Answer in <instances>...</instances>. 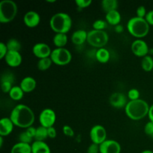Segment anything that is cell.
<instances>
[{
    "label": "cell",
    "mask_w": 153,
    "mask_h": 153,
    "mask_svg": "<svg viewBox=\"0 0 153 153\" xmlns=\"http://www.w3.org/2000/svg\"><path fill=\"white\" fill-rule=\"evenodd\" d=\"M10 119L16 126L22 128L31 127L34 122V114L28 106L19 104L15 106L10 115Z\"/></svg>",
    "instance_id": "6da1fadb"
},
{
    "label": "cell",
    "mask_w": 153,
    "mask_h": 153,
    "mask_svg": "<svg viewBox=\"0 0 153 153\" xmlns=\"http://www.w3.org/2000/svg\"><path fill=\"white\" fill-rule=\"evenodd\" d=\"M148 103L145 100H139L129 101L125 108L127 117L132 120H140L148 115L149 111Z\"/></svg>",
    "instance_id": "7a4b0ae2"
},
{
    "label": "cell",
    "mask_w": 153,
    "mask_h": 153,
    "mask_svg": "<svg viewBox=\"0 0 153 153\" xmlns=\"http://www.w3.org/2000/svg\"><path fill=\"white\" fill-rule=\"evenodd\" d=\"M50 28L56 34H67L71 29L73 21L70 16L64 12L54 14L49 21Z\"/></svg>",
    "instance_id": "3957f363"
},
{
    "label": "cell",
    "mask_w": 153,
    "mask_h": 153,
    "mask_svg": "<svg viewBox=\"0 0 153 153\" xmlns=\"http://www.w3.org/2000/svg\"><path fill=\"white\" fill-rule=\"evenodd\" d=\"M127 29L130 34L137 38L146 37L149 31V25L145 18L137 16L131 18L127 23Z\"/></svg>",
    "instance_id": "277c9868"
},
{
    "label": "cell",
    "mask_w": 153,
    "mask_h": 153,
    "mask_svg": "<svg viewBox=\"0 0 153 153\" xmlns=\"http://www.w3.org/2000/svg\"><path fill=\"white\" fill-rule=\"evenodd\" d=\"M18 7L12 0H2L0 2V22L8 23L11 22L17 13Z\"/></svg>",
    "instance_id": "5b68a950"
},
{
    "label": "cell",
    "mask_w": 153,
    "mask_h": 153,
    "mask_svg": "<svg viewBox=\"0 0 153 153\" xmlns=\"http://www.w3.org/2000/svg\"><path fill=\"white\" fill-rule=\"evenodd\" d=\"M109 37L105 31L93 29L88 33L87 42L95 48H103L108 43Z\"/></svg>",
    "instance_id": "8992f818"
},
{
    "label": "cell",
    "mask_w": 153,
    "mask_h": 153,
    "mask_svg": "<svg viewBox=\"0 0 153 153\" xmlns=\"http://www.w3.org/2000/svg\"><path fill=\"white\" fill-rule=\"evenodd\" d=\"M52 62L58 66H64L72 61V54L66 48H56L50 55Z\"/></svg>",
    "instance_id": "52a82bcc"
},
{
    "label": "cell",
    "mask_w": 153,
    "mask_h": 153,
    "mask_svg": "<svg viewBox=\"0 0 153 153\" xmlns=\"http://www.w3.org/2000/svg\"><path fill=\"white\" fill-rule=\"evenodd\" d=\"M56 121V114L52 109L45 108L40 112L39 116V122L40 126L46 128L52 127Z\"/></svg>",
    "instance_id": "ba28073f"
},
{
    "label": "cell",
    "mask_w": 153,
    "mask_h": 153,
    "mask_svg": "<svg viewBox=\"0 0 153 153\" xmlns=\"http://www.w3.org/2000/svg\"><path fill=\"white\" fill-rule=\"evenodd\" d=\"M90 137L93 143L100 145L106 140L107 131L106 129L101 125H96L92 127L90 131Z\"/></svg>",
    "instance_id": "9c48e42d"
},
{
    "label": "cell",
    "mask_w": 153,
    "mask_h": 153,
    "mask_svg": "<svg viewBox=\"0 0 153 153\" xmlns=\"http://www.w3.org/2000/svg\"><path fill=\"white\" fill-rule=\"evenodd\" d=\"M131 52L135 56L140 57V58H144L145 56L148 55L149 52L147 43L141 39H137L134 40L131 44Z\"/></svg>",
    "instance_id": "30bf717a"
},
{
    "label": "cell",
    "mask_w": 153,
    "mask_h": 153,
    "mask_svg": "<svg viewBox=\"0 0 153 153\" xmlns=\"http://www.w3.org/2000/svg\"><path fill=\"white\" fill-rule=\"evenodd\" d=\"M52 51L48 44L45 43H37L33 46L32 52L34 56L39 59L50 57Z\"/></svg>",
    "instance_id": "8fae6325"
},
{
    "label": "cell",
    "mask_w": 153,
    "mask_h": 153,
    "mask_svg": "<svg viewBox=\"0 0 153 153\" xmlns=\"http://www.w3.org/2000/svg\"><path fill=\"white\" fill-rule=\"evenodd\" d=\"M121 146L117 141L106 140L100 145V153H120Z\"/></svg>",
    "instance_id": "7c38bea8"
},
{
    "label": "cell",
    "mask_w": 153,
    "mask_h": 153,
    "mask_svg": "<svg viewBox=\"0 0 153 153\" xmlns=\"http://www.w3.org/2000/svg\"><path fill=\"white\" fill-rule=\"evenodd\" d=\"M109 102L112 107L119 109L126 108L128 102L125 94L123 93L117 92L111 94L109 99Z\"/></svg>",
    "instance_id": "4fadbf2b"
},
{
    "label": "cell",
    "mask_w": 153,
    "mask_h": 153,
    "mask_svg": "<svg viewBox=\"0 0 153 153\" xmlns=\"http://www.w3.org/2000/svg\"><path fill=\"white\" fill-rule=\"evenodd\" d=\"M23 21L27 27L34 28L40 24V16L37 12L34 11V10H29L24 15Z\"/></svg>",
    "instance_id": "5bb4252c"
},
{
    "label": "cell",
    "mask_w": 153,
    "mask_h": 153,
    "mask_svg": "<svg viewBox=\"0 0 153 153\" xmlns=\"http://www.w3.org/2000/svg\"><path fill=\"white\" fill-rule=\"evenodd\" d=\"M5 62L10 67H17L22 64V58L19 52H15V51H8L6 55Z\"/></svg>",
    "instance_id": "9a60e30c"
},
{
    "label": "cell",
    "mask_w": 153,
    "mask_h": 153,
    "mask_svg": "<svg viewBox=\"0 0 153 153\" xmlns=\"http://www.w3.org/2000/svg\"><path fill=\"white\" fill-rule=\"evenodd\" d=\"M14 124L10 117H3L0 120V135L7 136L13 131Z\"/></svg>",
    "instance_id": "2e32d148"
},
{
    "label": "cell",
    "mask_w": 153,
    "mask_h": 153,
    "mask_svg": "<svg viewBox=\"0 0 153 153\" xmlns=\"http://www.w3.org/2000/svg\"><path fill=\"white\" fill-rule=\"evenodd\" d=\"M37 86V82L35 79L31 76H27L22 79L19 87L22 88L24 93L32 92Z\"/></svg>",
    "instance_id": "e0dca14e"
},
{
    "label": "cell",
    "mask_w": 153,
    "mask_h": 153,
    "mask_svg": "<svg viewBox=\"0 0 153 153\" xmlns=\"http://www.w3.org/2000/svg\"><path fill=\"white\" fill-rule=\"evenodd\" d=\"M88 33L85 30H77L72 34V42L76 46H81L84 44L88 40Z\"/></svg>",
    "instance_id": "ac0fdd59"
},
{
    "label": "cell",
    "mask_w": 153,
    "mask_h": 153,
    "mask_svg": "<svg viewBox=\"0 0 153 153\" xmlns=\"http://www.w3.org/2000/svg\"><path fill=\"white\" fill-rule=\"evenodd\" d=\"M31 145V153H51L50 147L44 141L35 140Z\"/></svg>",
    "instance_id": "d6986e66"
},
{
    "label": "cell",
    "mask_w": 153,
    "mask_h": 153,
    "mask_svg": "<svg viewBox=\"0 0 153 153\" xmlns=\"http://www.w3.org/2000/svg\"><path fill=\"white\" fill-rule=\"evenodd\" d=\"M105 19L108 24L116 26L120 25V22H121V15L117 10H112L106 13Z\"/></svg>",
    "instance_id": "ffe728a7"
},
{
    "label": "cell",
    "mask_w": 153,
    "mask_h": 153,
    "mask_svg": "<svg viewBox=\"0 0 153 153\" xmlns=\"http://www.w3.org/2000/svg\"><path fill=\"white\" fill-rule=\"evenodd\" d=\"M10 153H31V145L19 142L12 146Z\"/></svg>",
    "instance_id": "44dd1931"
},
{
    "label": "cell",
    "mask_w": 153,
    "mask_h": 153,
    "mask_svg": "<svg viewBox=\"0 0 153 153\" xmlns=\"http://www.w3.org/2000/svg\"><path fill=\"white\" fill-rule=\"evenodd\" d=\"M96 59L102 64H105L110 59V52L105 48H100L96 51Z\"/></svg>",
    "instance_id": "7402d4cb"
},
{
    "label": "cell",
    "mask_w": 153,
    "mask_h": 153,
    "mask_svg": "<svg viewBox=\"0 0 153 153\" xmlns=\"http://www.w3.org/2000/svg\"><path fill=\"white\" fill-rule=\"evenodd\" d=\"M68 38L67 34H55L53 37V43L57 48H64L67 45Z\"/></svg>",
    "instance_id": "603a6c76"
},
{
    "label": "cell",
    "mask_w": 153,
    "mask_h": 153,
    "mask_svg": "<svg viewBox=\"0 0 153 153\" xmlns=\"http://www.w3.org/2000/svg\"><path fill=\"white\" fill-rule=\"evenodd\" d=\"M102 7L106 13L112 10H117L118 1L117 0H103L102 1Z\"/></svg>",
    "instance_id": "cb8c5ba5"
},
{
    "label": "cell",
    "mask_w": 153,
    "mask_h": 153,
    "mask_svg": "<svg viewBox=\"0 0 153 153\" xmlns=\"http://www.w3.org/2000/svg\"><path fill=\"white\" fill-rule=\"evenodd\" d=\"M24 96V92L19 86H13L9 93V97L14 101L22 100Z\"/></svg>",
    "instance_id": "d4e9b609"
},
{
    "label": "cell",
    "mask_w": 153,
    "mask_h": 153,
    "mask_svg": "<svg viewBox=\"0 0 153 153\" xmlns=\"http://www.w3.org/2000/svg\"><path fill=\"white\" fill-rule=\"evenodd\" d=\"M48 136V128L46 127H43L42 126L37 127L36 129V134L34 139L37 141H44Z\"/></svg>",
    "instance_id": "484cf974"
},
{
    "label": "cell",
    "mask_w": 153,
    "mask_h": 153,
    "mask_svg": "<svg viewBox=\"0 0 153 153\" xmlns=\"http://www.w3.org/2000/svg\"><path fill=\"white\" fill-rule=\"evenodd\" d=\"M141 67L144 71L150 72L153 70V58L150 55H146L141 61Z\"/></svg>",
    "instance_id": "4316f807"
},
{
    "label": "cell",
    "mask_w": 153,
    "mask_h": 153,
    "mask_svg": "<svg viewBox=\"0 0 153 153\" xmlns=\"http://www.w3.org/2000/svg\"><path fill=\"white\" fill-rule=\"evenodd\" d=\"M52 63L53 62H52L50 57H49V58H42V59H39L38 62H37V68H38V70H40V71H45V70L50 68Z\"/></svg>",
    "instance_id": "83f0119b"
},
{
    "label": "cell",
    "mask_w": 153,
    "mask_h": 153,
    "mask_svg": "<svg viewBox=\"0 0 153 153\" xmlns=\"http://www.w3.org/2000/svg\"><path fill=\"white\" fill-rule=\"evenodd\" d=\"M8 51H15V52H19L21 49V44L19 41L16 39L11 38L6 43Z\"/></svg>",
    "instance_id": "f1b7e54d"
},
{
    "label": "cell",
    "mask_w": 153,
    "mask_h": 153,
    "mask_svg": "<svg viewBox=\"0 0 153 153\" xmlns=\"http://www.w3.org/2000/svg\"><path fill=\"white\" fill-rule=\"evenodd\" d=\"M108 25V22L103 19H97L93 23V28L95 30H101L104 31L105 28H106Z\"/></svg>",
    "instance_id": "f546056e"
},
{
    "label": "cell",
    "mask_w": 153,
    "mask_h": 153,
    "mask_svg": "<svg viewBox=\"0 0 153 153\" xmlns=\"http://www.w3.org/2000/svg\"><path fill=\"white\" fill-rule=\"evenodd\" d=\"M1 82H8L13 84L15 82V77L13 73H9V72H4L1 76Z\"/></svg>",
    "instance_id": "4dcf8cb0"
},
{
    "label": "cell",
    "mask_w": 153,
    "mask_h": 153,
    "mask_svg": "<svg viewBox=\"0 0 153 153\" xmlns=\"http://www.w3.org/2000/svg\"><path fill=\"white\" fill-rule=\"evenodd\" d=\"M140 97V92L138 90L135 89V88H132V89L129 90L128 92V98L129 99L130 101H134V100H139Z\"/></svg>",
    "instance_id": "1f68e13d"
},
{
    "label": "cell",
    "mask_w": 153,
    "mask_h": 153,
    "mask_svg": "<svg viewBox=\"0 0 153 153\" xmlns=\"http://www.w3.org/2000/svg\"><path fill=\"white\" fill-rule=\"evenodd\" d=\"M32 139H33L32 137H30V136L27 134L25 131L21 133L19 136V142H22V143H28V144H30V143H31Z\"/></svg>",
    "instance_id": "d6a6232c"
},
{
    "label": "cell",
    "mask_w": 153,
    "mask_h": 153,
    "mask_svg": "<svg viewBox=\"0 0 153 153\" xmlns=\"http://www.w3.org/2000/svg\"><path fill=\"white\" fill-rule=\"evenodd\" d=\"M75 2H76V4L77 5L78 7L82 9L88 7L92 4L91 0H76Z\"/></svg>",
    "instance_id": "836d02e7"
},
{
    "label": "cell",
    "mask_w": 153,
    "mask_h": 153,
    "mask_svg": "<svg viewBox=\"0 0 153 153\" xmlns=\"http://www.w3.org/2000/svg\"><path fill=\"white\" fill-rule=\"evenodd\" d=\"M13 84L10 83V82H1V88L2 90L3 93L4 94H7V93H10V90L12 89L13 86H12Z\"/></svg>",
    "instance_id": "e575fe53"
},
{
    "label": "cell",
    "mask_w": 153,
    "mask_h": 153,
    "mask_svg": "<svg viewBox=\"0 0 153 153\" xmlns=\"http://www.w3.org/2000/svg\"><path fill=\"white\" fill-rule=\"evenodd\" d=\"M144 131L149 137H153V123L149 121L144 126Z\"/></svg>",
    "instance_id": "d590c367"
},
{
    "label": "cell",
    "mask_w": 153,
    "mask_h": 153,
    "mask_svg": "<svg viewBox=\"0 0 153 153\" xmlns=\"http://www.w3.org/2000/svg\"><path fill=\"white\" fill-rule=\"evenodd\" d=\"M7 52H8V49L7 47V45L3 42H1L0 43V58L3 59L5 58Z\"/></svg>",
    "instance_id": "8d00e7d4"
},
{
    "label": "cell",
    "mask_w": 153,
    "mask_h": 153,
    "mask_svg": "<svg viewBox=\"0 0 153 153\" xmlns=\"http://www.w3.org/2000/svg\"><path fill=\"white\" fill-rule=\"evenodd\" d=\"M63 133H64V135L67 136V137H73L74 136V131H73V128L68 125H65L62 128Z\"/></svg>",
    "instance_id": "74e56055"
},
{
    "label": "cell",
    "mask_w": 153,
    "mask_h": 153,
    "mask_svg": "<svg viewBox=\"0 0 153 153\" xmlns=\"http://www.w3.org/2000/svg\"><path fill=\"white\" fill-rule=\"evenodd\" d=\"M136 13H137V17L145 18L146 17V13H147L146 7L144 6H140V7H138L137 9V11H136Z\"/></svg>",
    "instance_id": "f35d334b"
},
{
    "label": "cell",
    "mask_w": 153,
    "mask_h": 153,
    "mask_svg": "<svg viewBox=\"0 0 153 153\" xmlns=\"http://www.w3.org/2000/svg\"><path fill=\"white\" fill-rule=\"evenodd\" d=\"M87 153H100V145L91 143L88 148Z\"/></svg>",
    "instance_id": "ab89813d"
},
{
    "label": "cell",
    "mask_w": 153,
    "mask_h": 153,
    "mask_svg": "<svg viewBox=\"0 0 153 153\" xmlns=\"http://www.w3.org/2000/svg\"><path fill=\"white\" fill-rule=\"evenodd\" d=\"M145 19H146V22H148L149 25H153V10L147 12Z\"/></svg>",
    "instance_id": "60d3db41"
},
{
    "label": "cell",
    "mask_w": 153,
    "mask_h": 153,
    "mask_svg": "<svg viewBox=\"0 0 153 153\" xmlns=\"http://www.w3.org/2000/svg\"><path fill=\"white\" fill-rule=\"evenodd\" d=\"M48 136H49V138H55L57 136V131L56 129L55 128V127L52 126L50 128H48Z\"/></svg>",
    "instance_id": "b9f144b4"
},
{
    "label": "cell",
    "mask_w": 153,
    "mask_h": 153,
    "mask_svg": "<svg viewBox=\"0 0 153 153\" xmlns=\"http://www.w3.org/2000/svg\"><path fill=\"white\" fill-rule=\"evenodd\" d=\"M36 129H37V128H35L34 127L31 126L28 127V128H26V129H25V131H26V133L30 136V137H32V138H34L36 134Z\"/></svg>",
    "instance_id": "7bdbcfd3"
},
{
    "label": "cell",
    "mask_w": 153,
    "mask_h": 153,
    "mask_svg": "<svg viewBox=\"0 0 153 153\" xmlns=\"http://www.w3.org/2000/svg\"><path fill=\"white\" fill-rule=\"evenodd\" d=\"M148 117L149 118V121L153 123V104L150 106L149 111V114H148Z\"/></svg>",
    "instance_id": "ee69618b"
},
{
    "label": "cell",
    "mask_w": 153,
    "mask_h": 153,
    "mask_svg": "<svg viewBox=\"0 0 153 153\" xmlns=\"http://www.w3.org/2000/svg\"><path fill=\"white\" fill-rule=\"evenodd\" d=\"M124 28L122 25H117L115 26V31L117 33H122L123 31Z\"/></svg>",
    "instance_id": "f6af8a7d"
},
{
    "label": "cell",
    "mask_w": 153,
    "mask_h": 153,
    "mask_svg": "<svg viewBox=\"0 0 153 153\" xmlns=\"http://www.w3.org/2000/svg\"><path fill=\"white\" fill-rule=\"evenodd\" d=\"M3 145V137H0V147H2Z\"/></svg>",
    "instance_id": "bcb514c9"
},
{
    "label": "cell",
    "mask_w": 153,
    "mask_h": 153,
    "mask_svg": "<svg viewBox=\"0 0 153 153\" xmlns=\"http://www.w3.org/2000/svg\"><path fill=\"white\" fill-rule=\"evenodd\" d=\"M141 153H153V152L151 150H149V149H146V150L143 151Z\"/></svg>",
    "instance_id": "7dc6e473"
},
{
    "label": "cell",
    "mask_w": 153,
    "mask_h": 153,
    "mask_svg": "<svg viewBox=\"0 0 153 153\" xmlns=\"http://www.w3.org/2000/svg\"><path fill=\"white\" fill-rule=\"evenodd\" d=\"M47 2H51V3H53V2H55V1H53V0H52V1H49V0H47Z\"/></svg>",
    "instance_id": "c3c4849f"
},
{
    "label": "cell",
    "mask_w": 153,
    "mask_h": 153,
    "mask_svg": "<svg viewBox=\"0 0 153 153\" xmlns=\"http://www.w3.org/2000/svg\"><path fill=\"white\" fill-rule=\"evenodd\" d=\"M152 73H153V70H152Z\"/></svg>",
    "instance_id": "681fc988"
}]
</instances>
